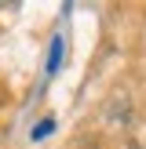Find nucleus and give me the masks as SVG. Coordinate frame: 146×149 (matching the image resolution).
I'll return each instance as SVG.
<instances>
[{"mask_svg": "<svg viewBox=\"0 0 146 149\" xmlns=\"http://www.w3.org/2000/svg\"><path fill=\"white\" fill-rule=\"evenodd\" d=\"M58 65H62V36H55L48 47V73H55Z\"/></svg>", "mask_w": 146, "mask_h": 149, "instance_id": "f257e3e1", "label": "nucleus"}, {"mask_svg": "<svg viewBox=\"0 0 146 149\" xmlns=\"http://www.w3.org/2000/svg\"><path fill=\"white\" fill-rule=\"evenodd\" d=\"M51 131H55V124H51V120H40V124H36V127H33V138H36V142H40V138H48Z\"/></svg>", "mask_w": 146, "mask_h": 149, "instance_id": "f03ea898", "label": "nucleus"}]
</instances>
